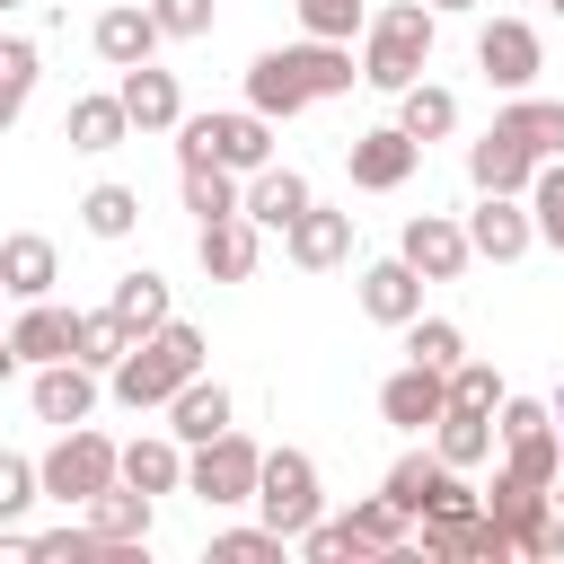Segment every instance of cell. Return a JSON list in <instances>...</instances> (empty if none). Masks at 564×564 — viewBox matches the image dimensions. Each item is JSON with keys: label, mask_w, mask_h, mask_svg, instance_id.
<instances>
[{"label": "cell", "mask_w": 564, "mask_h": 564, "mask_svg": "<svg viewBox=\"0 0 564 564\" xmlns=\"http://www.w3.org/2000/svg\"><path fill=\"white\" fill-rule=\"evenodd\" d=\"M352 79H361L352 44L308 35V44H273V53H256V62H247V106H256V115H273V123H291V115H308L317 97H344Z\"/></svg>", "instance_id": "1"}, {"label": "cell", "mask_w": 564, "mask_h": 564, "mask_svg": "<svg viewBox=\"0 0 564 564\" xmlns=\"http://www.w3.org/2000/svg\"><path fill=\"white\" fill-rule=\"evenodd\" d=\"M185 379H203V326H185V317L132 335V352L106 370L115 405H132V414H167V397H176Z\"/></svg>", "instance_id": "2"}, {"label": "cell", "mask_w": 564, "mask_h": 564, "mask_svg": "<svg viewBox=\"0 0 564 564\" xmlns=\"http://www.w3.org/2000/svg\"><path fill=\"white\" fill-rule=\"evenodd\" d=\"M432 44H441V9L432 0H388L370 18V35H361V79L388 88V97H405L432 70Z\"/></svg>", "instance_id": "3"}, {"label": "cell", "mask_w": 564, "mask_h": 564, "mask_svg": "<svg viewBox=\"0 0 564 564\" xmlns=\"http://www.w3.org/2000/svg\"><path fill=\"white\" fill-rule=\"evenodd\" d=\"M185 159H220V167L256 176V167H273V115H256V106H238V115H185L176 123V167Z\"/></svg>", "instance_id": "4"}, {"label": "cell", "mask_w": 564, "mask_h": 564, "mask_svg": "<svg viewBox=\"0 0 564 564\" xmlns=\"http://www.w3.org/2000/svg\"><path fill=\"white\" fill-rule=\"evenodd\" d=\"M256 476H264V449L229 423V432H212L203 449H185V494H203L212 511H238V502H256Z\"/></svg>", "instance_id": "5"}, {"label": "cell", "mask_w": 564, "mask_h": 564, "mask_svg": "<svg viewBox=\"0 0 564 564\" xmlns=\"http://www.w3.org/2000/svg\"><path fill=\"white\" fill-rule=\"evenodd\" d=\"M256 511L264 529H282L300 546L308 520H326V485H317V458L308 449H264V476H256Z\"/></svg>", "instance_id": "6"}, {"label": "cell", "mask_w": 564, "mask_h": 564, "mask_svg": "<svg viewBox=\"0 0 564 564\" xmlns=\"http://www.w3.org/2000/svg\"><path fill=\"white\" fill-rule=\"evenodd\" d=\"M35 467H44V494H53V502H79V511H88V494H106V485L123 476V449H115L106 432L70 423V432H62V441H53Z\"/></svg>", "instance_id": "7"}, {"label": "cell", "mask_w": 564, "mask_h": 564, "mask_svg": "<svg viewBox=\"0 0 564 564\" xmlns=\"http://www.w3.org/2000/svg\"><path fill=\"white\" fill-rule=\"evenodd\" d=\"M476 70H485L502 97H520V88L546 70V44H538V26H529V18H485V26H476Z\"/></svg>", "instance_id": "8"}, {"label": "cell", "mask_w": 564, "mask_h": 564, "mask_svg": "<svg viewBox=\"0 0 564 564\" xmlns=\"http://www.w3.org/2000/svg\"><path fill=\"white\" fill-rule=\"evenodd\" d=\"M467 247H476L485 264H520V256L538 247L529 194H476V212H467Z\"/></svg>", "instance_id": "9"}, {"label": "cell", "mask_w": 564, "mask_h": 564, "mask_svg": "<svg viewBox=\"0 0 564 564\" xmlns=\"http://www.w3.org/2000/svg\"><path fill=\"white\" fill-rule=\"evenodd\" d=\"M397 256H405L423 282H458V273L476 264L467 220H449V212H414V220H405V238H397Z\"/></svg>", "instance_id": "10"}, {"label": "cell", "mask_w": 564, "mask_h": 564, "mask_svg": "<svg viewBox=\"0 0 564 564\" xmlns=\"http://www.w3.org/2000/svg\"><path fill=\"white\" fill-rule=\"evenodd\" d=\"M441 414H449V370L405 361V370L379 379V423H397V432H432Z\"/></svg>", "instance_id": "11"}, {"label": "cell", "mask_w": 564, "mask_h": 564, "mask_svg": "<svg viewBox=\"0 0 564 564\" xmlns=\"http://www.w3.org/2000/svg\"><path fill=\"white\" fill-rule=\"evenodd\" d=\"M88 44H97V62L106 70H132V62H159V18H150V0H106L97 9V26H88Z\"/></svg>", "instance_id": "12"}, {"label": "cell", "mask_w": 564, "mask_h": 564, "mask_svg": "<svg viewBox=\"0 0 564 564\" xmlns=\"http://www.w3.org/2000/svg\"><path fill=\"white\" fill-rule=\"evenodd\" d=\"M414 159H423V141H414L405 123L352 132V150H344V167H352V185H361V194H397V185L414 176Z\"/></svg>", "instance_id": "13"}, {"label": "cell", "mask_w": 564, "mask_h": 564, "mask_svg": "<svg viewBox=\"0 0 564 564\" xmlns=\"http://www.w3.org/2000/svg\"><path fill=\"white\" fill-rule=\"evenodd\" d=\"M282 256H291L300 273H335V264H352V212H326V203H308V212L282 229Z\"/></svg>", "instance_id": "14"}, {"label": "cell", "mask_w": 564, "mask_h": 564, "mask_svg": "<svg viewBox=\"0 0 564 564\" xmlns=\"http://www.w3.org/2000/svg\"><path fill=\"white\" fill-rule=\"evenodd\" d=\"M115 97H123L132 132H176V123H185V88H176V70H159V62H132V70L115 79Z\"/></svg>", "instance_id": "15"}, {"label": "cell", "mask_w": 564, "mask_h": 564, "mask_svg": "<svg viewBox=\"0 0 564 564\" xmlns=\"http://www.w3.org/2000/svg\"><path fill=\"white\" fill-rule=\"evenodd\" d=\"M194 256H203V273H212V282H247V273L264 264V229H256L247 212L203 220V229H194Z\"/></svg>", "instance_id": "16"}, {"label": "cell", "mask_w": 564, "mask_h": 564, "mask_svg": "<svg viewBox=\"0 0 564 564\" xmlns=\"http://www.w3.org/2000/svg\"><path fill=\"white\" fill-rule=\"evenodd\" d=\"M70 335H79V308H62V300H18V317H9V344L26 370L70 361Z\"/></svg>", "instance_id": "17"}, {"label": "cell", "mask_w": 564, "mask_h": 564, "mask_svg": "<svg viewBox=\"0 0 564 564\" xmlns=\"http://www.w3.org/2000/svg\"><path fill=\"white\" fill-rule=\"evenodd\" d=\"M97 379H106V370H88V361H44L26 397H35V414H44L53 432H70V423L97 414Z\"/></svg>", "instance_id": "18"}, {"label": "cell", "mask_w": 564, "mask_h": 564, "mask_svg": "<svg viewBox=\"0 0 564 564\" xmlns=\"http://www.w3.org/2000/svg\"><path fill=\"white\" fill-rule=\"evenodd\" d=\"M53 282H62L53 238H44V229H9V238H0V291H9V300H53Z\"/></svg>", "instance_id": "19"}, {"label": "cell", "mask_w": 564, "mask_h": 564, "mask_svg": "<svg viewBox=\"0 0 564 564\" xmlns=\"http://www.w3.org/2000/svg\"><path fill=\"white\" fill-rule=\"evenodd\" d=\"M361 317H379V326H414V317H423V273H414L405 256L361 264Z\"/></svg>", "instance_id": "20"}, {"label": "cell", "mask_w": 564, "mask_h": 564, "mask_svg": "<svg viewBox=\"0 0 564 564\" xmlns=\"http://www.w3.org/2000/svg\"><path fill=\"white\" fill-rule=\"evenodd\" d=\"M62 141H70V150H88V159L123 150V141H132V115H123V97H115V88H97V97H70V115H62Z\"/></svg>", "instance_id": "21"}, {"label": "cell", "mask_w": 564, "mask_h": 564, "mask_svg": "<svg viewBox=\"0 0 564 564\" xmlns=\"http://www.w3.org/2000/svg\"><path fill=\"white\" fill-rule=\"evenodd\" d=\"M308 203H317V194H308V176L273 159V167H256V176H247V203H238V212H247L256 229H291Z\"/></svg>", "instance_id": "22"}, {"label": "cell", "mask_w": 564, "mask_h": 564, "mask_svg": "<svg viewBox=\"0 0 564 564\" xmlns=\"http://www.w3.org/2000/svg\"><path fill=\"white\" fill-rule=\"evenodd\" d=\"M229 414H238V405H229V388H220L212 370H203V379H185V388L167 397V432H176L185 449H203L212 432H229Z\"/></svg>", "instance_id": "23"}, {"label": "cell", "mask_w": 564, "mask_h": 564, "mask_svg": "<svg viewBox=\"0 0 564 564\" xmlns=\"http://www.w3.org/2000/svg\"><path fill=\"white\" fill-rule=\"evenodd\" d=\"M467 176H476V194H529V176H538V159L494 123L485 141H467Z\"/></svg>", "instance_id": "24"}, {"label": "cell", "mask_w": 564, "mask_h": 564, "mask_svg": "<svg viewBox=\"0 0 564 564\" xmlns=\"http://www.w3.org/2000/svg\"><path fill=\"white\" fill-rule=\"evenodd\" d=\"M150 502H159V494H141V485H123V476H115L106 494H88V529H97L106 546H141V538H150V520H159Z\"/></svg>", "instance_id": "25"}, {"label": "cell", "mask_w": 564, "mask_h": 564, "mask_svg": "<svg viewBox=\"0 0 564 564\" xmlns=\"http://www.w3.org/2000/svg\"><path fill=\"white\" fill-rule=\"evenodd\" d=\"M123 485H141V494H185V441H176V432L123 441Z\"/></svg>", "instance_id": "26"}, {"label": "cell", "mask_w": 564, "mask_h": 564, "mask_svg": "<svg viewBox=\"0 0 564 564\" xmlns=\"http://www.w3.org/2000/svg\"><path fill=\"white\" fill-rule=\"evenodd\" d=\"M344 520H352V546H361V555H414V511H405L397 494H370V502H352Z\"/></svg>", "instance_id": "27"}, {"label": "cell", "mask_w": 564, "mask_h": 564, "mask_svg": "<svg viewBox=\"0 0 564 564\" xmlns=\"http://www.w3.org/2000/svg\"><path fill=\"white\" fill-rule=\"evenodd\" d=\"M494 123H502V132H511L529 159H564V97H529V88H520V97H511Z\"/></svg>", "instance_id": "28"}, {"label": "cell", "mask_w": 564, "mask_h": 564, "mask_svg": "<svg viewBox=\"0 0 564 564\" xmlns=\"http://www.w3.org/2000/svg\"><path fill=\"white\" fill-rule=\"evenodd\" d=\"M176 176H185V212H194V229H203V220H229V212L247 203L238 167H220V159H185Z\"/></svg>", "instance_id": "29"}, {"label": "cell", "mask_w": 564, "mask_h": 564, "mask_svg": "<svg viewBox=\"0 0 564 564\" xmlns=\"http://www.w3.org/2000/svg\"><path fill=\"white\" fill-rule=\"evenodd\" d=\"M106 308L132 326V335H150V326H167L176 308H167V273H150V264H132V273H115V291H106Z\"/></svg>", "instance_id": "30"}, {"label": "cell", "mask_w": 564, "mask_h": 564, "mask_svg": "<svg viewBox=\"0 0 564 564\" xmlns=\"http://www.w3.org/2000/svg\"><path fill=\"white\" fill-rule=\"evenodd\" d=\"M485 511H494V520H502V529H511V538H520V546H529V538H538V520H546V511H555V494H546V485H529V476H511V467H502V476H494V485H485Z\"/></svg>", "instance_id": "31"}, {"label": "cell", "mask_w": 564, "mask_h": 564, "mask_svg": "<svg viewBox=\"0 0 564 564\" xmlns=\"http://www.w3.org/2000/svg\"><path fill=\"white\" fill-rule=\"evenodd\" d=\"M432 449H441L449 467H485V458H494V414H485V405H449V414L432 423Z\"/></svg>", "instance_id": "32"}, {"label": "cell", "mask_w": 564, "mask_h": 564, "mask_svg": "<svg viewBox=\"0 0 564 564\" xmlns=\"http://www.w3.org/2000/svg\"><path fill=\"white\" fill-rule=\"evenodd\" d=\"M397 123H405L414 141H449V132H458V97H449L441 79H414V88L397 97Z\"/></svg>", "instance_id": "33"}, {"label": "cell", "mask_w": 564, "mask_h": 564, "mask_svg": "<svg viewBox=\"0 0 564 564\" xmlns=\"http://www.w3.org/2000/svg\"><path fill=\"white\" fill-rule=\"evenodd\" d=\"M502 467L555 494V476H564V432H555V423H538V432H511V441H502Z\"/></svg>", "instance_id": "34"}, {"label": "cell", "mask_w": 564, "mask_h": 564, "mask_svg": "<svg viewBox=\"0 0 564 564\" xmlns=\"http://www.w3.org/2000/svg\"><path fill=\"white\" fill-rule=\"evenodd\" d=\"M79 229L88 238H132L141 229V194L132 185H88L79 194Z\"/></svg>", "instance_id": "35"}, {"label": "cell", "mask_w": 564, "mask_h": 564, "mask_svg": "<svg viewBox=\"0 0 564 564\" xmlns=\"http://www.w3.org/2000/svg\"><path fill=\"white\" fill-rule=\"evenodd\" d=\"M132 352V326L115 317V308H79V335H70V361H88V370H115Z\"/></svg>", "instance_id": "36"}, {"label": "cell", "mask_w": 564, "mask_h": 564, "mask_svg": "<svg viewBox=\"0 0 564 564\" xmlns=\"http://www.w3.org/2000/svg\"><path fill=\"white\" fill-rule=\"evenodd\" d=\"M35 70H44V62H35V44H26V35H0V132L26 115V97H35Z\"/></svg>", "instance_id": "37"}, {"label": "cell", "mask_w": 564, "mask_h": 564, "mask_svg": "<svg viewBox=\"0 0 564 564\" xmlns=\"http://www.w3.org/2000/svg\"><path fill=\"white\" fill-rule=\"evenodd\" d=\"M405 361L458 370V361H467V335H458V317H414V326H405Z\"/></svg>", "instance_id": "38"}, {"label": "cell", "mask_w": 564, "mask_h": 564, "mask_svg": "<svg viewBox=\"0 0 564 564\" xmlns=\"http://www.w3.org/2000/svg\"><path fill=\"white\" fill-rule=\"evenodd\" d=\"M529 220H538V238L564 256V159H538V176H529Z\"/></svg>", "instance_id": "39"}, {"label": "cell", "mask_w": 564, "mask_h": 564, "mask_svg": "<svg viewBox=\"0 0 564 564\" xmlns=\"http://www.w3.org/2000/svg\"><path fill=\"white\" fill-rule=\"evenodd\" d=\"M26 502H44V467L0 449V520H26Z\"/></svg>", "instance_id": "40"}, {"label": "cell", "mask_w": 564, "mask_h": 564, "mask_svg": "<svg viewBox=\"0 0 564 564\" xmlns=\"http://www.w3.org/2000/svg\"><path fill=\"white\" fill-rule=\"evenodd\" d=\"M502 397H511V388H502L494 361H458V370H449V405H485V414H494Z\"/></svg>", "instance_id": "41"}, {"label": "cell", "mask_w": 564, "mask_h": 564, "mask_svg": "<svg viewBox=\"0 0 564 564\" xmlns=\"http://www.w3.org/2000/svg\"><path fill=\"white\" fill-rule=\"evenodd\" d=\"M150 18H159V35H167V44L212 35V0H150Z\"/></svg>", "instance_id": "42"}, {"label": "cell", "mask_w": 564, "mask_h": 564, "mask_svg": "<svg viewBox=\"0 0 564 564\" xmlns=\"http://www.w3.org/2000/svg\"><path fill=\"white\" fill-rule=\"evenodd\" d=\"M300 26H308V35H326V44H352L361 0H300Z\"/></svg>", "instance_id": "43"}, {"label": "cell", "mask_w": 564, "mask_h": 564, "mask_svg": "<svg viewBox=\"0 0 564 564\" xmlns=\"http://www.w3.org/2000/svg\"><path fill=\"white\" fill-rule=\"evenodd\" d=\"M300 555H308V564H335V555H361V546H352V520H308V529H300Z\"/></svg>", "instance_id": "44"}, {"label": "cell", "mask_w": 564, "mask_h": 564, "mask_svg": "<svg viewBox=\"0 0 564 564\" xmlns=\"http://www.w3.org/2000/svg\"><path fill=\"white\" fill-rule=\"evenodd\" d=\"M282 546H291V538H282V529H264V520H256V529H220V538H212V555H282Z\"/></svg>", "instance_id": "45"}, {"label": "cell", "mask_w": 564, "mask_h": 564, "mask_svg": "<svg viewBox=\"0 0 564 564\" xmlns=\"http://www.w3.org/2000/svg\"><path fill=\"white\" fill-rule=\"evenodd\" d=\"M9 370H18V344H9V326H0V379H9Z\"/></svg>", "instance_id": "46"}, {"label": "cell", "mask_w": 564, "mask_h": 564, "mask_svg": "<svg viewBox=\"0 0 564 564\" xmlns=\"http://www.w3.org/2000/svg\"><path fill=\"white\" fill-rule=\"evenodd\" d=\"M432 9H441V18H467V9H485V0H432Z\"/></svg>", "instance_id": "47"}, {"label": "cell", "mask_w": 564, "mask_h": 564, "mask_svg": "<svg viewBox=\"0 0 564 564\" xmlns=\"http://www.w3.org/2000/svg\"><path fill=\"white\" fill-rule=\"evenodd\" d=\"M555 432H564V388H555Z\"/></svg>", "instance_id": "48"}, {"label": "cell", "mask_w": 564, "mask_h": 564, "mask_svg": "<svg viewBox=\"0 0 564 564\" xmlns=\"http://www.w3.org/2000/svg\"><path fill=\"white\" fill-rule=\"evenodd\" d=\"M546 9H555V18H564V0H546Z\"/></svg>", "instance_id": "49"}, {"label": "cell", "mask_w": 564, "mask_h": 564, "mask_svg": "<svg viewBox=\"0 0 564 564\" xmlns=\"http://www.w3.org/2000/svg\"><path fill=\"white\" fill-rule=\"evenodd\" d=\"M9 9H18V0H0V18H9Z\"/></svg>", "instance_id": "50"}, {"label": "cell", "mask_w": 564, "mask_h": 564, "mask_svg": "<svg viewBox=\"0 0 564 564\" xmlns=\"http://www.w3.org/2000/svg\"><path fill=\"white\" fill-rule=\"evenodd\" d=\"M555 502H564V476H555Z\"/></svg>", "instance_id": "51"}, {"label": "cell", "mask_w": 564, "mask_h": 564, "mask_svg": "<svg viewBox=\"0 0 564 564\" xmlns=\"http://www.w3.org/2000/svg\"><path fill=\"white\" fill-rule=\"evenodd\" d=\"M0 300H9V291H0Z\"/></svg>", "instance_id": "52"}]
</instances>
